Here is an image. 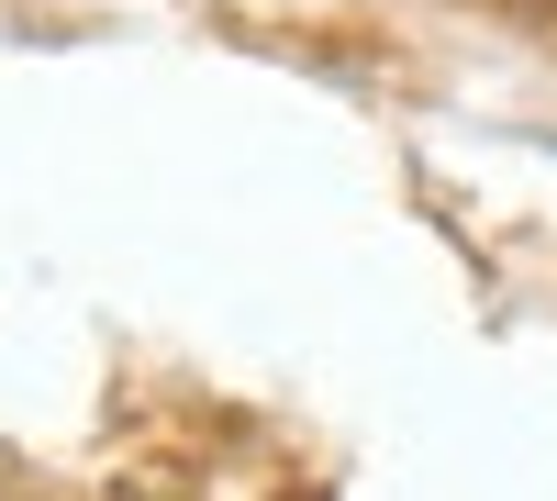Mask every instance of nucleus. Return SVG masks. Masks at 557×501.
<instances>
[]
</instances>
